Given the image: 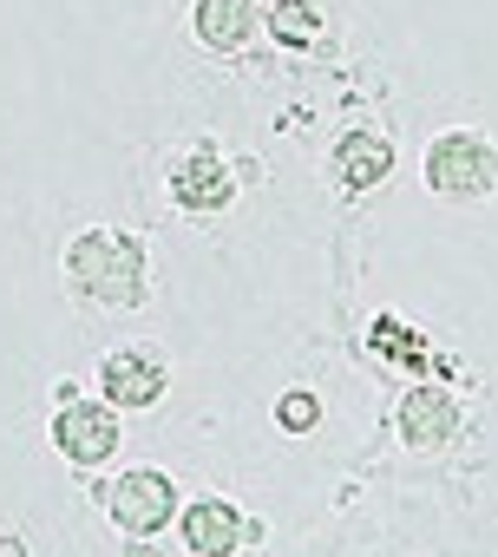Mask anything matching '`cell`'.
I'll return each mask as SVG.
<instances>
[{"label":"cell","mask_w":498,"mask_h":557,"mask_svg":"<svg viewBox=\"0 0 498 557\" xmlns=\"http://www.w3.org/2000/svg\"><path fill=\"white\" fill-rule=\"evenodd\" d=\"M66 275L79 283V296H92L99 309H138L145 302V249L125 230H86V236H73Z\"/></svg>","instance_id":"1"},{"label":"cell","mask_w":498,"mask_h":557,"mask_svg":"<svg viewBox=\"0 0 498 557\" xmlns=\"http://www.w3.org/2000/svg\"><path fill=\"white\" fill-rule=\"evenodd\" d=\"M498 184V151L478 132H439L426 145V190L452 197V203H478Z\"/></svg>","instance_id":"2"},{"label":"cell","mask_w":498,"mask_h":557,"mask_svg":"<svg viewBox=\"0 0 498 557\" xmlns=\"http://www.w3.org/2000/svg\"><path fill=\"white\" fill-rule=\"evenodd\" d=\"M105 511H112L119 531L151 537V531H164V524L177 518V485H171V472H158V466L119 472V479L105 485Z\"/></svg>","instance_id":"3"},{"label":"cell","mask_w":498,"mask_h":557,"mask_svg":"<svg viewBox=\"0 0 498 557\" xmlns=\"http://www.w3.org/2000/svg\"><path fill=\"white\" fill-rule=\"evenodd\" d=\"M53 446L73 459V466H105L112 453H119V407H105V400H60V413H53Z\"/></svg>","instance_id":"4"},{"label":"cell","mask_w":498,"mask_h":557,"mask_svg":"<svg viewBox=\"0 0 498 557\" xmlns=\"http://www.w3.org/2000/svg\"><path fill=\"white\" fill-rule=\"evenodd\" d=\"M177 531H184L190 557H236L242 537H257V524H249L236 505H223V498H190V511L177 518Z\"/></svg>","instance_id":"5"},{"label":"cell","mask_w":498,"mask_h":557,"mask_svg":"<svg viewBox=\"0 0 498 557\" xmlns=\"http://www.w3.org/2000/svg\"><path fill=\"white\" fill-rule=\"evenodd\" d=\"M99 387H105V407H151L164 394V361L151 348H112L105 368H99Z\"/></svg>","instance_id":"6"},{"label":"cell","mask_w":498,"mask_h":557,"mask_svg":"<svg viewBox=\"0 0 498 557\" xmlns=\"http://www.w3.org/2000/svg\"><path fill=\"white\" fill-rule=\"evenodd\" d=\"M171 197H177V210H223V203L236 197V171H229L210 145H197V151L177 158V171H171Z\"/></svg>","instance_id":"7"},{"label":"cell","mask_w":498,"mask_h":557,"mask_svg":"<svg viewBox=\"0 0 498 557\" xmlns=\"http://www.w3.org/2000/svg\"><path fill=\"white\" fill-rule=\"evenodd\" d=\"M452 433H459V407H452V394L420 387V394L400 400V440H407L413 453H433V446H446Z\"/></svg>","instance_id":"8"},{"label":"cell","mask_w":498,"mask_h":557,"mask_svg":"<svg viewBox=\"0 0 498 557\" xmlns=\"http://www.w3.org/2000/svg\"><path fill=\"white\" fill-rule=\"evenodd\" d=\"M197 40L210 53H236L249 40V0H197Z\"/></svg>","instance_id":"9"},{"label":"cell","mask_w":498,"mask_h":557,"mask_svg":"<svg viewBox=\"0 0 498 557\" xmlns=\"http://www.w3.org/2000/svg\"><path fill=\"white\" fill-rule=\"evenodd\" d=\"M387 171H394V145H387L381 132L341 138V177H348V190H368V184H381Z\"/></svg>","instance_id":"10"},{"label":"cell","mask_w":498,"mask_h":557,"mask_svg":"<svg viewBox=\"0 0 498 557\" xmlns=\"http://www.w3.org/2000/svg\"><path fill=\"white\" fill-rule=\"evenodd\" d=\"M276 420H283V433H309L322 420V400L315 394H283L276 400Z\"/></svg>","instance_id":"11"},{"label":"cell","mask_w":498,"mask_h":557,"mask_svg":"<svg viewBox=\"0 0 498 557\" xmlns=\"http://www.w3.org/2000/svg\"><path fill=\"white\" fill-rule=\"evenodd\" d=\"M276 34H283V40H315V14H309V8H296V0H289V8L276 14Z\"/></svg>","instance_id":"12"},{"label":"cell","mask_w":498,"mask_h":557,"mask_svg":"<svg viewBox=\"0 0 498 557\" xmlns=\"http://www.w3.org/2000/svg\"><path fill=\"white\" fill-rule=\"evenodd\" d=\"M0 557H21V537H0Z\"/></svg>","instance_id":"13"}]
</instances>
